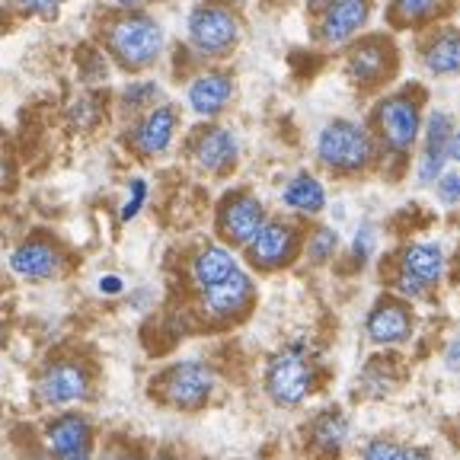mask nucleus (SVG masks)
Returning a JSON list of instances; mask_svg holds the SVG:
<instances>
[{
	"instance_id": "f257e3e1",
	"label": "nucleus",
	"mask_w": 460,
	"mask_h": 460,
	"mask_svg": "<svg viewBox=\"0 0 460 460\" xmlns=\"http://www.w3.org/2000/svg\"><path fill=\"white\" fill-rule=\"evenodd\" d=\"M100 390V367L90 355L55 352L36 367L32 377V400L45 412L86 410Z\"/></svg>"
},
{
	"instance_id": "f03ea898",
	"label": "nucleus",
	"mask_w": 460,
	"mask_h": 460,
	"mask_svg": "<svg viewBox=\"0 0 460 460\" xmlns=\"http://www.w3.org/2000/svg\"><path fill=\"white\" fill-rule=\"evenodd\" d=\"M217 387H221L217 367L208 358L186 355V358L170 361V365H164L154 374L151 384H147V396L157 402L160 410L192 416V412H201L205 406H211V400L217 396Z\"/></svg>"
},
{
	"instance_id": "7ed1b4c3",
	"label": "nucleus",
	"mask_w": 460,
	"mask_h": 460,
	"mask_svg": "<svg viewBox=\"0 0 460 460\" xmlns=\"http://www.w3.org/2000/svg\"><path fill=\"white\" fill-rule=\"evenodd\" d=\"M320 387V367H316V355L310 352V345L304 339L279 345L266 358L262 367V390H266L269 402L279 410H297Z\"/></svg>"
},
{
	"instance_id": "20e7f679",
	"label": "nucleus",
	"mask_w": 460,
	"mask_h": 460,
	"mask_svg": "<svg viewBox=\"0 0 460 460\" xmlns=\"http://www.w3.org/2000/svg\"><path fill=\"white\" fill-rule=\"evenodd\" d=\"M164 26L141 10H131V13L119 16L106 26V51L112 55L115 65L128 74L147 71V67L157 65L160 55H164Z\"/></svg>"
},
{
	"instance_id": "39448f33",
	"label": "nucleus",
	"mask_w": 460,
	"mask_h": 460,
	"mask_svg": "<svg viewBox=\"0 0 460 460\" xmlns=\"http://www.w3.org/2000/svg\"><path fill=\"white\" fill-rule=\"evenodd\" d=\"M377 154L374 135L355 119H332L316 135V160L336 176H355L367 170Z\"/></svg>"
},
{
	"instance_id": "423d86ee",
	"label": "nucleus",
	"mask_w": 460,
	"mask_h": 460,
	"mask_svg": "<svg viewBox=\"0 0 460 460\" xmlns=\"http://www.w3.org/2000/svg\"><path fill=\"white\" fill-rule=\"evenodd\" d=\"M256 307V281H252L250 269L240 266L230 279L217 281V285L195 291L192 295V310L205 326H237Z\"/></svg>"
},
{
	"instance_id": "0eeeda50",
	"label": "nucleus",
	"mask_w": 460,
	"mask_h": 460,
	"mask_svg": "<svg viewBox=\"0 0 460 460\" xmlns=\"http://www.w3.org/2000/svg\"><path fill=\"white\" fill-rule=\"evenodd\" d=\"M447 269L445 250L438 243H406L396 256L394 288L402 301H419L441 285Z\"/></svg>"
},
{
	"instance_id": "6e6552de",
	"label": "nucleus",
	"mask_w": 460,
	"mask_h": 460,
	"mask_svg": "<svg viewBox=\"0 0 460 460\" xmlns=\"http://www.w3.org/2000/svg\"><path fill=\"white\" fill-rule=\"evenodd\" d=\"M304 250V234L297 230L295 221H285V217H269L259 234L243 246V256L250 262L252 272L259 275H272L281 269L295 266V259Z\"/></svg>"
},
{
	"instance_id": "1a4fd4ad",
	"label": "nucleus",
	"mask_w": 460,
	"mask_h": 460,
	"mask_svg": "<svg viewBox=\"0 0 460 460\" xmlns=\"http://www.w3.org/2000/svg\"><path fill=\"white\" fill-rule=\"evenodd\" d=\"M186 29H189V45L201 58H227L240 42V20L224 0L199 4L189 13Z\"/></svg>"
},
{
	"instance_id": "9d476101",
	"label": "nucleus",
	"mask_w": 460,
	"mask_h": 460,
	"mask_svg": "<svg viewBox=\"0 0 460 460\" xmlns=\"http://www.w3.org/2000/svg\"><path fill=\"white\" fill-rule=\"evenodd\" d=\"M374 131L390 154H410L422 131V109L410 90L390 93L374 109Z\"/></svg>"
},
{
	"instance_id": "9b49d317",
	"label": "nucleus",
	"mask_w": 460,
	"mask_h": 460,
	"mask_svg": "<svg viewBox=\"0 0 460 460\" xmlns=\"http://www.w3.org/2000/svg\"><path fill=\"white\" fill-rule=\"evenodd\" d=\"M10 272L20 281L29 285H45V281H55L67 272V250L58 243L51 234H29L20 243L10 250L7 256Z\"/></svg>"
},
{
	"instance_id": "f8f14e48",
	"label": "nucleus",
	"mask_w": 460,
	"mask_h": 460,
	"mask_svg": "<svg viewBox=\"0 0 460 460\" xmlns=\"http://www.w3.org/2000/svg\"><path fill=\"white\" fill-rule=\"evenodd\" d=\"M266 221H269L266 205L252 192H246V189L227 192L217 201L215 230H217V237H221V243L230 246V250H243Z\"/></svg>"
},
{
	"instance_id": "ddd939ff",
	"label": "nucleus",
	"mask_w": 460,
	"mask_h": 460,
	"mask_svg": "<svg viewBox=\"0 0 460 460\" xmlns=\"http://www.w3.org/2000/svg\"><path fill=\"white\" fill-rule=\"evenodd\" d=\"M39 445L45 447L49 457H61V454L96 447L100 445V431H96L93 416L86 410L49 412V419L39 429Z\"/></svg>"
},
{
	"instance_id": "4468645a",
	"label": "nucleus",
	"mask_w": 460,
	"mask_h": 460,
	"mask_svg": "<svg viewBox=\"0 0 460 460\" xmlns=\"http://www.w3.org/2000/svg\"><path fill=\"white\" fill-rule=\"evenodd\" d=\"M176 131H180V109L172 102H157L128 125V147L137 157L157 160L172 147Z\"/></svg>"
},
{
	"instance_id": "2eb2a0df",
	"label": "nucleus",
	"mask_w": 460,
	"mask_h": 460,
	"mask_svg": "<svg viewBox=\"0 0 460 460\" xmlns=\"http://www.w3.org/2000/svg\"><path fill=\"white\" fill-rule=\"evenodd\" d=\"M416 316H412L410 301L396 295H381L365 316V336L377 349H396L412 336Z\"/></svg>"
},
{
	"instance_id": "dca6fc26",
	"label": "nucleus",
	"mask_w": 460,
	"mask_h": 460,
	"mask_svg": "<svg viewBox=\"0 0 460 460\" xmlns=\"http://www.w3.org/2000/svg\"><path fill=\"white\" fill-rule=\"evenodd\" d=\"M189 157L208 176H227L240 160V141L230 128L208 122L189 137Z\"/></svg>"
},
{
	"instance_id": "f3484780",
	"label": "nucleus",
	"mask_w": 460,
	"mask_h": 460,
	"mask_svg": "<svg viewBox=\"0 0 460 460\" xmlns=\"http://www.w3.org/2000/svg\"><path fill=\"white\" fill-rule=\"evenodd\" d=\"M230 100H234V77L227 71H201L186 86V106L208 122L230 106Z\"/></svg>"
},
{
	"instance_id": "a211bd4d",
	"label": "nucleus",
	"mask_w": 460,
	"mask_h": 460,
	"mask_svg": "<svg viewBox=\"0 0 460 460\" xmlns=\"http://www.w3.org/2000/svg\"><path fill=\"white\" fill-rule=\"evenodd\" d=\"M454 122L447 112H431L429 122H425V144H422V157H419V182L431 186L438 182V176L445 172L447 164V147H451Z\"/></svg>"
},
{
	"instance_id": "6ab92c4d",
	"label": "nucleus",
	"mask_w": 460,
	"mask_h": 460,
	"mask_svg": "<svg viewBox=\"0 0 460 460\" xmlns=\"http://www.w3.org/2000/svg\"><path fill=\"white\" fill-rule=\"evenodd\" d=\"M240 269L237 252L224 243H205L189 256V285L195 291H205V288L217 285V281L230 279V275Z\"/></svg>"
},
{
	"instance_id": "aec40b11",
	"label": "nucleus",
	"mask_w": 460,
	"mask_h": 460,
	"mask_svg": "<svg viewBox=\"0 0 460 460\" xmlns=\"http://www.w3.org/2000/svg\"><path fill=\"white\" fill-rule=\"evenodd\" d=\"M371 16V0H330L320 20V39L326 45H342L358 32Z\"/></svg>"
},
{
	"instance_id": "412c9836",
	"label": "nucleus",
	"mask_w": 460,
	"mask_h": 460,
	"mask_svg": "<svg viewBox=\"0 0 460 460\" xmlns=\"http://www.w3.org/2000/svg\"><path fill=\"white\" fill-rule=\"evenodd\" d=\"M307 429H310L307 431L310 447H314L320 457H339V454L345 451V445H349V438H352V422H349V416H345L342 410H336V406L316 412Z\"/></svg>"
},
{
	"instance_id": "4be33fe9",
	"label": "nucleus",
	"mask_w": 460,
	"mask_h": 460,
	"mask_svg": "<svg viewBox=\"0 0 460 460\" xmlns=\"http://www.w3.org/2000/svg\"><path fill=\"white\" fill-rule=\"evenodd\" d=\"M390 67H394V51L381 39L361 42L358 49H352V55L345 61V71L358 86H377L390 74Z\"/></svg>"
},
{
	"instance_id": "5701e85b",
	"label": "nucleus",
	"mask_w": 460,
	"mask_h": 460,
	"mask_svg": "<svg viewBox=\"0 0 460 460\" xmlns=\"http://www.w3.org/2000/svg\"><path fill=\"white\" fill-rule=\"evenodd\" d=\"M281 205L304 217H316L326 208V189L314 172H297L281 189Z\"/></svg>"
},
{
	"instance_id": "b1692460",
	"label": "nucleus",
	"mask_w": 460,
	"mask_h": 460,
	"mask_svg": "<svg viewBox=\"0 0 460 460\" xmlns=\"http://www.w3.org/2000/svg\"><path fill=\"white\" fill-rule=\"evenodd\" d=\"M425 67L431 74H457L460 71V32H441L425 49Z\"/></svg>"
},
{
	"instance_id": "393cba45",
	"label": "nucleus",
	"mask_w": 460,
	"mask_h": 460,
	"mask_svg": "<svg viewBox=\"0 0 460 460\" xmlns=\"http://www.w3.org/2000/svg\"><path fill=\"white\" fill-rule=\"evenodd\" d=\"M396 381H400V371L394 367V361L374 358V361H367V367L361 371L358 387L365 396H387Z\"/></svg>"
},
{
	"instance_id": "a878e982",
	"label": "nucleus",
	"mask_w": 460,
	"mask_h": 460,
	"mask_svg": "<svg viewBox=\"0 0 460 460\" xmlns=\"http://www.w3.org/2000/svg\"><path fill=\"white\" fill-rule=\"evenodd\" d=\"M157 102H160L157 80H131V84L122 86V93H119V106L135 115V119L141 112H147V109H154Z\"/></svg>"
},
{
	"instance_id": "bb28decb",
	"label": "nucleus",
	"mask_w": 460,
	"mask_h": 460,
	"mask_svg": "<svg viewBox=\"0 0 460 460\" xmlns=\"http://www.w3.org/2000/svg\"><path fill=\"white\" fill-rule=\"evenodd\" d=\"M304 256H307L310 266H326L332 262L339 252V234L332 227H314L304 240Z\"/></svg>"
},
{
	"instance_id": "cd10ccee",
	"label": "nucleus",
	"mask_w": 460,
	"mask_h": 460,
	"mask_svg": "<svg viewBox=\"0 0 460 460\" xmlns=\"http://www.w3.org/2000/svg\"><path fill=\"white\" fill-rule=\"evenodd\" d=\"M96 460H147V447L128 435H109L100 441Z\"/></svg>"
},
{
	"instance_id": "c85d7f7f",
	"label": "nucleus",
	"mask_w": 460,
	"mask_h": 460,
	"mask_svg": "<svg viewBox=\"0 0 460 460\" xmlns=\"http://www.w3.org/2000/svg\"><path fill=\"white\" fill-rule=\"evenodd\" d=\"M100 119H102V100L96 93H84L71 102V122L77 125V128H84V131L96 128Z\"/></svg>"
},
{
	"instance_id": "c756f323",
	"label": "nucleus",
	"mask_w": 460,
	"mask_h": 460,
	"mask_svg": "<svg viewBox=\"0 0 460 460\" xmlns=\"http://www.w3.org/2000/svg\"><path fill=\"white\" fill-rule=\"evenodd\" d=\"M144 201H147V180H141V176H135V180L128 182V192H125L122 211H119V217H122V224H131L137 215H141V211H144Z\"/></svg>"
},
{
	"instance_id": "7c9ffc66",
	"label": "nucleus",
	"mask_w": 460,
	"mask_h": 460,
	"mask_svg": "<svg viewBox=\"0 0 460 460\" xmlns=\"http://www.w3.org/2000/svg\"><path fill=\"white\" fill-rule=\"evenodd\" d=\"M374 250H377V230H374V224H361L358 230H355L352 237V262L355 266H365L367 259L374 256Z\"/></svg>"
},
{
	"instance_id": "2f4dec72",
	"label": "nucleus",
	"mask_w": 460,
	"mask_h": 460,
	"mask_svg": "<svg viewBox=\"0 0 460 460\" xmlns=\"http://www.w3.org/2000/svg\"><path fill=\"white\" fill-rule=\"evenodd\" d=\"M396 451H400V445L394 438H371L361 445L358 460H394Z\"/></svg>"
},
{
	"instance_id": "473e14b6",
	"label": "nucleus",
	"mask_w": 460,
	"mask_h": 460,
	"mask_svg": "<svg viewBox=\"0 0 460 460\" xmlns=\"http://www.w3.org/2000/svg\"><path fill=\"white\" fill-rule=\"evenodd\" d=\"M438 7V0H394V10L402 20H419V16L431 13Z\"/></svg>"
},
{
	"instance_id": "72a5a7b5",
	"label": "nucleus",
	"mask_w": 460,
	"mask_h": 460,
	"mask_svg": "<svg viewBox=\"0 0 460 460\" xmlns=\"http://www.w3.org/2000/svg\"><path fill=\"white\" fill-rule=\"evenodd\" d=\"M96 291H100L102 297H122L125 291H128V285H125V279L119 272H102L100 279H96Z\"/></svg>"
},
{
	"instance_id": "f704fd0d",
	"label": "nucleus",
	"mask_w": 460,
	"mask_h": 460,
	"mask_svg": "<svg viewBox=\"0 0 460 460\" xmlns=\"http://www.w3.org/2000/svg\"><path fill=\"white\" fill-rule=\"evenodd\" d=\"M438 195H441V201H447V205H457L460 201V172H441Z\"/></svg>"
},
{
	"instance_id": "c9c22d12",
	"label": "nucleus",
	"mask_w": 460,
	"mask_h": 460,
	"mask_svg": "<svg viewBox=\"0 0 460 460\" xmlns=\"http://www.w3.org/2000/svg\"><path fill=\"white\" fill-rule=\"evenodd\" d=\"M16 7L26 10V13H36V16H55L58 7H61V0H13Z\"/></svg>"
},
{
	"instance_id": "e433bc0d",
	"label": "nucleus",
	"mask_w": 460,
	"mask_h": 460,
	"mask_svg": "<svg viewBox=\"0 0 460 460\" xmlns=\"http://www.w3.org/2000/svg\"><path fill=\"white\" fill-rule=\"evenodd\" d=\"M394 460H435V454H431L429 447H406V445H400V451H396Z\"/></svg>"
},
{
	"instance_id": "4c0bfd02",
	"label": "nucleus",
	"mask_w": 460,
	"mask_h": 460,
	"mask_svg": "<svg viewBox=\"0 0 460 460\" xmlns=\"http://www.w3.org/2000/svg\"><path fill=\"white\" fill-rule=\"evenodd\" d=\"M445 365L451 367V371H460V336L447 342V349H445Z\"/></svg>"
},
{
	"instance_id": "58836bf2",
	"label": "nucleus",
	"mask_w": 460,
	"mask_h": 460,
	"mask_svg": "<svg viewBox=\"0 0 460 460\" xmlns=\"http://www.w3.org/2000/svg\"><path fill=\"white\" fill-rule=\"evenodd\" d=\"M147 460H189L182 451H176V447H154V451H147Z\"/></svg>"
},
{
	"instance_id": "ea45409f",
	"label": "nucleus",
	"mask_w": 460,
	"mask_h": 460,
	"mask_svg": "<svg viewBox=\"0 0 460 460\" xmlns=\"http://www.w3.org/2000/svg\"><path fill=\"white\" fill-rule=\"evenodd\" d=\"M20 460H51V457L45 454L42 445H32V447H26V451L20 454Z\"/></svg>"
},
{
	"instance_id": "a19ab883",
	"label": "nucleus",
	"mask_w": 460,
	"mask_h": 460,
	"mask_svg": "<svg viewBox=\"0 0 460 460\" xmlns=\"http://www.w3.org/2000/svg\"><path fill=\"white\" fill-rule=\"evenodd\" d=\"M447 160H457V164H460V128H454V135H451V147H447Z\"/></svg>"
},
{
	"instance_id": "79ce46f5",
	"label": "nucleus",
	"mask_w": 460,
	"mask_h": 460,
	"mask_svg": "<svg viewBox=\"0 0 460 460\" xmlns=\"http://www.w3.org/2000/svg\"><path fill=\"white\" fill-rule=\"evenodd\" d=\"M115 7H122V10H137L144 4V0H112Z\"/></svg>"
},
{
	"instance_id": "37998d69",
	"label": "nucleus",
	"mask_w": 460,
	"mask_h": 460,
	"mask_svg": "<svg viewBox=\"0 0 460 460\" xmlns=\"http://www.w3.org/2000/svg\"><path fill=\"white\" fill-rule=\"evenodd\" d=\"M457 285H460V256H457Z\"/></svg>"
},
{
	"instance_id": "c03bdc74",
	"label": "nucleus",
	"mask_w": 460,
	"mask_h": 460,
	"mask_svg": "<svg viewBox=\"0 0 460 460\" xmlns=\"http://www.w3.org/2000/svg\"><path fill=\"white\" fill-rule=\"evenodd\" d=\"M243 460H266V457H243Z\"/></svg>"
}]
</instances>
